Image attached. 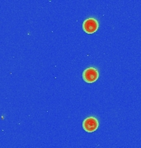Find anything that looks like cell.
Returning a JSON list of instances; mask_svg holds the SVG:
<instances>
[{
  "instance_id": "obj_3",
  "label": "cell",
  "mask_w": 141,
  "mask_h": 148,
  "mask_svg": "<svg viewBox=\"0 0 141 148\" xmlns=\"http://www.w3.org/2000/svg\"><path fill=\"white\" fill-rule=\"evenodd\" d=\"M98 126H99L98 120L94 117L87 118L83 123V127L88 132H93L97 129Z\"/></svg>"
},
{
  "instance_id": "obj_2",
  "label": "cell",
  "mask_w": 141,
  "mask_h": 148,
  "mask_svg": "<svg viewBox=\"0 0 141 148\" xmlns=\"http://www.w3.org/2000/svg\"><path fill=\"white\" fill-rule=\"evenodd\" d=\"M99 24L98 21L94 18H88L85 20L83 23V29L88 34H93L98 29Z\"/></svg>"
},
{
  "instance_id": "obj_1",
  "label": "cell",
  "mask_w": 141,
  "mask_h": 148,
  "mask_svg": "<svg viewBox=\"0 0 141 148\" xmlns=\"http://www.w3.org/2000/svg\"><path fill=\"white\" fill-rule=\"evenodd\" d=\"M99 77V73L95 68H88L83 73V79L88 83L95 82Z\"/></svg>"
}]
</instances>
